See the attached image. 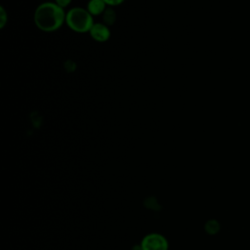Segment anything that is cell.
I'll return each mask as SVG.
<instances>
[{
  "instance_id": "6da1fadb",
  "label": "cell",
  "mask_w": 250,
  "mask_h": 250,
  "mask_svg": "<svg viewBox=\"0 0 250 250\" xmlns=\"http://www.w3.org/2000/svg\"><path fill=\"white\" fill-rule=\"evenodd\" d=\"M65 21L63 8L52 2L39 5L34 13V22L43 31H54L62 26Z\"/></svg>"
},
{
  "instance_id": "7a4b0ae2",
  "label": "cell",
  "mask_w": 250,
  "mask_h": 250,
  "mask_svg": "<svg viewBox=\"0 0 250 250\" xmlns=\"http://www.w3.org/2000/svg\"><path fill=\"white\" fill-rule=\"evenodd\" d=\"M67 25L74 31L86 32L90 31L94 22L92 15L83 8H72L65 15Z\"/></svg>"
},
{
  "instance_id": "3957f363",
  "label": "cell",
  "mask_w": 250,
  "mask_h": 250,
  "mask_svg": "<svg viewBox=\"0 0 250 250\" xmlns=\"http://www.w3.org/2000/svg\"><path fill=\"white\" fill-rule=\"evenodd\" d=\"M141 248L142 250H168V242L159 233H149L144 237Z\"/></svg>"
},
{
  "instance_id": "277c9868",
  "label": "cell",
  "mask_w": 250,
  "mask_h": 250,
  "mask_svg": "<svg viewBox=\"0 0 250 250\" xmlns=\"http://www.w3.org/2000/svg\"><path fill=\"white\" fill-rule=\"evenodd\" d=\"M89 32L91 37L98 42H104L110 36V31L108 27L105 24L101 22L94 23Z\"/></svg>"
},
{
  "instance_id": "5b68a950",
  "label": "cell",
  "mask_w": 250,
  "mask_h": 250,
  "mask_svg": "<svg viewBox=\"0 0 250 250\" xmlns=\"http://www.w3.org/2000/svg\"><path fill=\"white\" fill-rule=\"evenodd\" d=\"M105 5L104 0H90L87 10L92 16H98L105 11Z\"/></svg>"
},
{
  "instance_id": "8992f818",
  "label": "cell",
  "mask_w": 250,
  "mask_h": 250,
  "mask_svg": "<svg viewBox=\"0 0 250 250\" xmlns=\"http://www.w3.org/2000/svg\"><path fill=\"white\" fill-rule=\"evenodd\" d=\"M205 229H206V231L210 234H215L219 231L220 229V225L217 221L215 220H210L207 222L206 226H205Z\"/></svg>"
},
{
  "instance_id": "52a82bcc",
  "label": "cell",
  "mask_w": 250,
  "mask_h": 250,
  "mask_svg": "<svg viewBox=\"0 0 250 250\" xmlns=\"http://www.w3.org/2000/svg\"><path fill=\"white\" fill-rule=\"evenodd\" d=\"M115 13L111 9H106L104 13V21L106 24L110 25L115 21Z\"/></svg>"
},
{
  "instance_id": "ba28073f",
  "label": "cell",
  "mask_w": 250,
  "mask_h": 250,
  "mask_svg": "<svg viewBox=\"0 0 250 250\" xmlns=\"http://www.w3.org/2000/svg\"><path fill=\"white\" fill-rule=\"evenodd\" d=\"M70 2H71V0H56V4H58L62 8L66 7Z\"/></svg>"
},
{
  "instance_id": "9c48e42d",
  "label": "cell",
  "mask_w": 250,
  "mask_h": 250,
  "mask_svg": "<svg viewBox=\"0 0 250 250\" xmlns=\"http://www.w3.org/2000/svg\"><path fill=\"white\" fill-rule=\"evenodd\" d=\"M105 4L110 5V6H115V5H119L121 4L124 0H104Z\"/></svg>"
},
{
  "instance_id": "30bf717a",
  "label": "cell",
  "mask_w": 250,
  "mask_h": 250,
  "mask_svg": "<svg viewBox=\"0 0 250 250\" xmlns=\"http://www.w3.org/2000/svg\"><path fill=\"white\" fill-rule=\"evenodd\" d=\"M1 13H2V23H1V27L4 26L5 21H6V17H5V12L3 10V8H1Z\"/></svg>"
}]
</instances>
